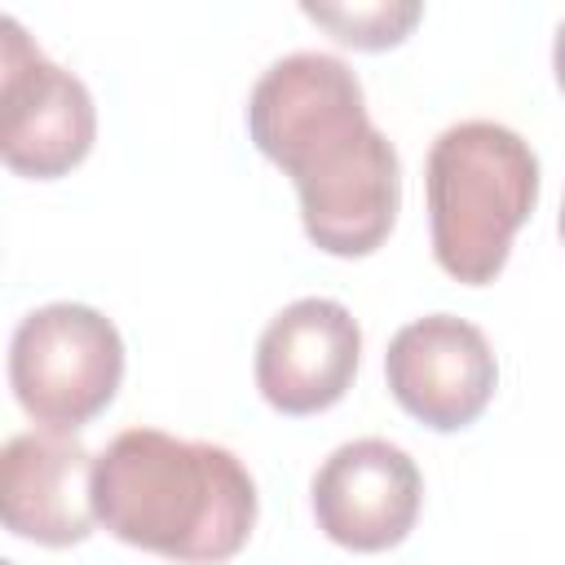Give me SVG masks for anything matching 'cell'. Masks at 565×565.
<instances>
[{
	"instance_id": "obj_10",
	"label": "cell",
	"mask_w": 565,
	"mask_h": 565,
	"mask_svg": "<svg viewBox=\"0 0 565 565\" xmlns=\"http://www.w3.org/2000/svg\"><path fill=\"white\" fill-rule=\"evenodd\" d=\"M300 13L327 26L340 44L380 53V49L402 44L424 9L415 0H371V4H300Z\"/></svg>"
},
{
	"instance_id": "obj_1",
	"label": "cell",
	"mask_w": 565,
	"mask_h": 565,
	"mask_svg": "<svg viewBox=\"0 0 565 565\" xmlns=\"http://www.w3.org/2000/svg\"><path fill=\"white\" fill-rule=\"evenodd\" d=\"M247 132L291 177L313 247L371 256L388 238L402 207V163L371 124L349 62L309 49L278 57L247 97Z\"/></svg>"
},
{
	"instance_id": "obj_6",
	"label": "cell",
	"mask_w": 565,
	"mask_h": 565,
	"mask_svg": "<svg viewBox=\"0 0 565 565\" xmlns=\"http://www.w3.org/2000/svg\"><path fill=\"white\" fill-rule=\"evenodd\" d=\"M393 402L433 433H459L481 419L494 397L499 362L481 327L455 313L406 322L384 353Z\"/></svg>"
},
{
	"instance_id": "obj_7",
	"label": "cell",
	"mask_w": 565,
	"mask_h": 565,
	"mask_svg": "<svg viewBox=\"0 0 565 565\" xmlns=\"http://www.w3.org/2000/svg\"><path fill=\"white\" fill-rule=\"evenodd\" d=\"M419 503L424 477L415 459L384 437L344 441L313 472L318 530L349 552L397 547L415 530Z\"/></svg>"
},
{
	"instance_id": "obj_5",
	"label": "cell",
	"mask_w": 565,
	"mask_h": 565,
	"mask_svg": "<svg viewBox=\"0 0 565 565\" xmlns=\"http://www.w3.org/2000/svg\"><path fill=\"white\" fill-rule=\"evenodd\" d=\"M4 71H0V154L18 177L53 181L66 177L97 137V106L79 75L49 62L18 18L0 22Z\"/></svg>"
},
{
	"instance_id": "obj_9",
	"label": "cell",
	"mask_w": 565,
	"mask_h": 565,
	"mask_svg": "<svg viewBox=\"0 0 565 565\" xmlns=\"http://www.w3.org/2000/svg\"><path fill=\"white\" fill-rule=\"evenodd\" d=\"M4 530L40 547L84 543L93 512V455L71 428H31L9 437L0 455Z\"/></svg>"
},
{
	"instance_id": "obj_4",
	"label": "cell",
	"mask_w": 565,
	"mask_h": 565,
	"mask_svg": "<svg viewBox=\"0 0 565 565\" xmlns=\"http://www.w3.org/2000/svg\"><path fill=\"white\" fill-rule=\"evenodd\" d=\"M124 380L119 327L93 305L53 300L31 309L9 340V388L40 428L97 419Z\"/></svg>"
},
{
	"instance_id": "obj_2",
	"label": "cell",
	"mask_w": 565,
	"mask_h": 565,
	"mask_svg": "<svg viewBox=\"0 0 565 565\" xmlns=\"http://www.w3.org/2000/svg\"><path fill=\"white\" fill-rule=\"evenodd\" d=\"M93 512L128 547L181 565H221L252 539L256 481L216 441L128 428L93 459Z\"/></svg>"
},
{
	"instance_id": "obj_3",
	"label": "cell",
	"mask_w": 565,
	"mask_h": 565,
	"mask_svg": "<svg viewBox=\"0 0 565 565\" xmlns=\"http://www.w3.org/2000/svg\"><path fill=\"white\" fill-rule=\"evenodd\" d=\"M424 190L437 265L455 282L486 287L539 203V154L508 124L463 119L433 141Z\"/></svg>"
},
{
	"instance_id": "obj_11",
	"label": "cell",
	"mask_w": 565,
	"mask_h": 565,
	"mask_svg": "<svg viewBox=\"0 0 565 565\" xmlns=\"http://www.w3.org/2000/svg\"><path fill=\"white\" fill-rule=\"evenodd\" d=\"M552 71H556V84L565 93V22L556 26V44H552Z\"/></svg>"
},
{
	"instance_id": "obj_12",
	"label": "cell",
	"mask_w": 565,
	"mask_h": 565,
	"mask_svg": "<svg viewBox=\"0 0 565 565\" xmlns=\"http://www.w3.org/2000/svg\"><path fill=\"white\" fill-rule=\"evenodd\" d=\"M561 238H565V203H561Z\"/></svg>"
},
{
	"instance_id": "obj_8",
	"label": "cell",
	"mask_w": 565,
	"mask_h": 565,
	"mask_svg": "<svg viewBox=\"0 0 565 565\" xmlns=\"http://www.w3.org/2000/svg\"><path fill=\"white\" fill-rule=\"evenodd\" d=\"M362 362V327L331 296L291 300L256 340V388L278 415L335 406Z\"/></svg>"
}]
</instances>
